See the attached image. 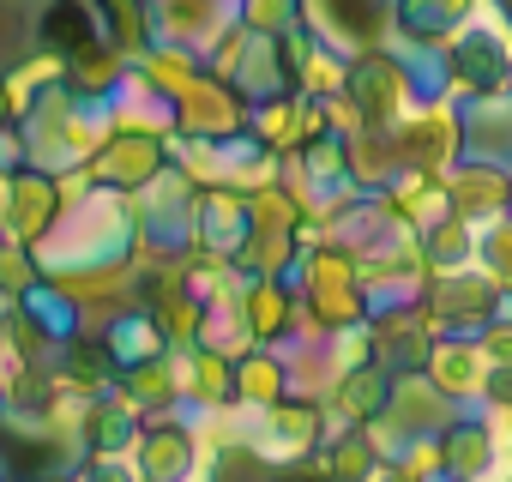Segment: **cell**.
<instances>
[{"instance_id": "6da1fadb", "label": "cell", "mask_w": 512, "mask_h": 482, "mask_svg": "<svg viewBox=\"0 0 512 482\" xmlns=\"http://www.w3.org/2000/svg\"><path fill=\"white\" fill-rule=\"evenodd\" d=\"M103 344H109V356L121 362V368H133V362H157V356H169V332H163V320L157 314H139V308H127V314H115L103 332H97Z\"/></svg>"}, {"instance_id": "7a4b0ae2", "label": "cell", "mask_w": 512, "mask_h": 482, "mask_svg": "<svg viewBox=\"0 0 512 482\" xmlns=\"http://www.w3.org/2000/svg\"><path fill=\"white\" fill-rule=\"evenodd\" d=\"M133 458H139V470H145L151 482H175L181 464H187V428H181L175 416H151V422L139 428Z\"/></svg>"}, {"instance_id": "3957f363", "label": "cell", "mask_w": 512, "mask_h": 482, "mask_svg": "<svg viewBox=\"0 0 512 482\" xmlns=\"http://www.w3.org/2000/svg\"><path fill=\"white\" fill-rule=\"evenodd\" d=\"M37 278H43V260L25 241H0V290L7 296H37Z\"/></svg>"}, {"instance_id": "277c9868", "label": "cell", "mask_w": 512, "mask_h": 482, "mask_svg": "<svg viewBox=\"0 0 512 482\" xmlns=\"http://www.w3.org/2000/svg\"><path fill=\"white\" fill-rule=\"evenodd\" d=\"M7 374H13V356H7V344H0V386H7Z\"/></svg>"}, {"instance_id": "5b68a950", "label": "cell", "mask_w": 512, "mask_h": 482, "mask_svg": "<svg viewBox=\"0 0 512 482\" xmlns=\"http://www.w3.org/2000/svg\"><path fill=\"white\" fill-rule=\"evenodd\" d=\"M0 482H7V470H0Z\"/></svg>"}, {"instance_id": "8992f818", "label": "cell", "mask_w": 512, "mask_h": 482, "mask_svg": "<svg viewBox=\"0 0 512 482\" xmlns=\"http://www.w3.org/2000/svg\"><path fill=\"white\" fill-rule=\"evenodd\" d=\"M0 241H7V235H0Z\"/></svg>"}]
</instances>
